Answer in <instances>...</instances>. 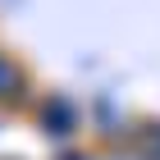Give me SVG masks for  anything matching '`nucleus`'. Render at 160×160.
<instances>
[{
    "label": "nucleus",
    "mask_w": 160,
    "mask_h": 160,
    "mask_svg": "<svg viewBox=\"0 0 160 160\" xmlns=\"http://www.w3.org/2000/svg\"><path fill=\"white\" fill-rule=\"evenodd\" d=\"M14 82H18V73H14V64H5V60H0V87H14Z\"/></svg>",
    "instance_id": "nucleus-1"
}]
</instances>
